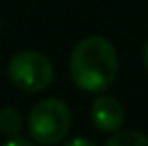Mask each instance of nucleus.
<instances>
[{"label": "nucleus", "instance_id": "nucleus-1", "mask_svg": "<svg viewBox=\"0 0 148 146\" xmlns=\"http://www.w3.org/2000/svg\"><path fill=\"white\" fill-rule=\"evenodd\" d=\"M70 78L84 92H104L118 74V54L104 36H86L70 52Z\"/></svg>", "mask_w": 148, "mask_h": 146}, {"label": "nucleus", "instance_id": "nucleus-6", "mask_svg": "<svg viewBox=\"0 0 148 146\" xmlns=\"http://www.w3.org/2000/svg\"><path fill=\"white\" fill-rule=\"evenodd\" d=\"M104 146H148V136L138 130H116Z\"/></svg>", "mask_w": 148, "mask_h": 146}, {"label": "nucleus", "instance_id": "nucleus-7", "mask_svg": "<svg viewBox=\"0 0 148 146\" xmlns=\"http://www.w3.org/2000/svg\"><path fill=\"white\" fill-rule=\"evenodd\" d=\"M2 146H36V142H32V140H28V138H22V136L18 134V136L8 138Z\"/></svg>", "mask_w": 148, "mask_h": 146}, {"label": "nucleus", "instance_id": "nucleus-10", "mask_svg": "<svg viewBox=\"0 0 148 146\" xmlns=\"http://www.w3.org/2000/svg\"><path fill=\"white\" fill-rule=\"evenodd\" d=\"M0 28H2V20H0Z\"/></svg>", "mask_w": 148, "mask_h": 146}, {"label": "nucleus", "instance_id": "nucleus-3", "mask_svg": "<svg viewBox=\"0 0 148 146\" xmlns=\"http://www.w3.org/2000/svg\"><path fill=\"white\" fill-rule=\"evenodd\" d=\"M8 80L24 92H42L54 78V66L48 56L38 50L16 52L6 64Z\"/></svg>", "mask_w": 148, "mask_h": 146}, {"label": "nucleus", "instance_id": "nucleus-2", "mask_svg": "<svg viewBox=\"0 0 148 146\" xmlns=\"http://www.w3.org/2000/svg\"><path fill=\"white\" fill-rule=\"evenodd\" d=\"M72 124V112L60 98H44L36 102L28 114V134L40 146L60 144Z\"/></svg>", "mask_w": 148, "mask_h": 146}, {"label": "nucleus", "instance_id": "nucleus-8", "mask_svg": "<svg viewBox=\"0 0 148 146\" xmlns=\"http://www.w3.org/2000/svg\"><path fill=\"white\" fill-rule=\"evenodd\" d=\"M64 146H96L92 140H88V138H72L70 142H66Z\"/></svg>", "mask_w": 148, "mask_h": 146}, {"label": "nucleus", "instance_id": "nucleus-4", "mask_svg": "<svg viewBox=\"0 0 148 146\" xmlns=\"http://www.w3.org/2000/svg\"><path fill=\"white\" fill-rule=\"evenodd\" d=\"M90 118L100 132L112 134L124 124V106L114 96H98L90 106Z\"/></svg>", "mask_w": 148, "mask_h": 146}, {"label": "nucleus", "instance_id": "nucleus-5", "mask_svg": "<svg viewBox=\"0 0 148 146\" xmlns=\"http://www.w3.org/2000/svg\"><path fill=\"white\" fill-rule=\"evenodd\" d=\"M22 126H24V120H22V114L18 108H2L0 110V132L8 138L12 136H18L22 132Z\"/></svg>", "mask_w": 148, "mask_h": 146}, {"label": "nucleus", "instance_id": "nucleus-9", "mask_svg": "<svg viewBox=\"0 0 148 146\" xmlns=\"http://www.w3.org/2000/svg\"><path fill=\"white\" fill-rule=\"evenodd\" d=\"M142 58H144V66H146V72H148V40L144 44V52H142Z\"/></svg>", "mask_w": 148, "mask_h": 146}]
</instances>
